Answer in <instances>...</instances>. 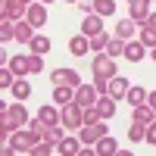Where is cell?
Returning a JSON list of instances; mask_svg holds the SVG:
<instances>
[{
    "label": "cell",
    "mask_w": 156,
    "mask_h": 156,
    "mask_svg": "<svg viewBox=\"0 0 156 156\" xmlns=\"http://www.w3.org/2000/svg\"><path fill=\"white\" fill-rule=\"evenodd\" d=\"M62 125H66V128L84 125V106H78V103H66V106H62Z\"/></svg>",
    "instance_id": "1"
},
{
    "label": "cell",
    "mask_w": 156,
    "mask_h": 156,
    "mask_svg": "<svg viewBox=\"0 0 156 156\" xmlns=\"http://www.w3.org/2000/svg\"><path fill=\"white\" fill-rule=\"evenodd\" d=\"M90 69H94V75H103V78H112L115 75V62H112V56L103 50V53H97L94 56V62H90Z\"/></svg>",
    "instance_id": "2"
},
{
    "label": "cell",
    "mask_w": 156,
    "mask_h": 156,
    "mask_svg": "<svg viewBox=\"0 0 156 156\" xmlns=\"http://www.w3.org/2000/svg\"><path fill=\"white\" fill-rule=\"evenodd\" d=\"M34 144H37L34 131H25V134H16V137H12V140H9V147H6L3 153H12V150H19V153H31Z\"/></svg>",
    "instance_id": "3"
},
{
    "label": "cell",
    "mask_w": 156,
    "mask_h": 156,
    "mask_svg": "<svg viewBox=\"0 0 156 156\" xmlns=\"http://www.w3.org/2000/svg\"><path fill=\"white\" fill-rule=\"evenodd\" d=\"M97 94H100L97 87H90V84H78V87H75V103H78V106H84V109H87V106H94V103L100 100Z\"/></svg>",
    "instance_id": "4"
},
{
    "label": "cell",
    "mask_w": 156,
    "mask_h": 156,
    "mask_svg": "<svg viewBox=\"0 0 156 156\" xmlns=\"http://www.w3.org/2000/svg\"><path fill=\"white\" fill-rule=\"evenodd\" d=\"M50 78H53V87H56V84H69V87H78V84H81V78H78L75 69H56Z\"/></svg>",
    "instance_id": "5"
},
{
    "label": "cell",
    "mask_w": 156,
    "mask_h": 156,
    "mask_svg": "<svg viewBox=\"0 0 156 156\" xmlns=\"http://www.w3.org/2000/svg\"><path fill=\"white\" fill-rule=\"evenodd\" d=\"M103 122H87L84 128H81V144H90V140H100L103 137Z\"/></svg>",
    "instance_id": "6"
},
{
    "label": "cell",
    "mask_w": 156,
    "mask_h": 156,
    "mask_svg": "<svg viewBox=\"0 0 156 156\" xmlns=\"http://www.w3.org/2000/svg\"><path fill=\"white\" fill-rule=\"evenodd\" d=\"M22 12H28L25 9V0H3V19H16Z\"/></svg>",
    "instance_id": "7"
},
{
    "label": "cell",
    "mask_w": 156,
    "mask_h": 156,
    "mask_svg": "<svg viewBox=\"0 0 156 156\" xmlns=\"http://www.w3.org/2000/svg\"><path fill=\"white\" fill-rule=\"evenodd\" d=\"M25 16H28V22L34 25V28H41V25L47 22V9H44V3H34V6H28Z\"/></svg>",
    "instance_id": "8"
},
{
    "label": "cell",
    "mask_w": 156,
    "mask_h": 156,
    "mask_svg": "<svg viewBox=\"0 0 156 156\" xmlns=\"http://www.w3.org/2000/svg\"><path fill=\"white\" fill-rule=\"evenodd\" d=\"M69 50H72V56H84L87 50H90V41H87L84 34H78V37H72V41H69Z\"/></svg>",
    "instance_id": "9"
},
{
    "label": "cell",
    "mask_w": 156,
    "mask_h": 156,
    "mask_svg": "<svg viewBox=\"0 0 156 156\" xmlns=\"http://www.w3.org/2000/svg\"><path fill=\"white\" fill-rule=\"evenodd\" d=\"M9 69L16 72V75L31 72V56H12V59H9Z\"/></svg>",
    "instance_id": "10"
},
{
    "label": "cell",
    "mask_w": 156,
    "mask_h": 156,
    "mask_svg": "<svg viewBox=\"0 0 156 156\" xmlns=\"http://www.w3.org/2000/svg\"><path fill=\"white\" fill-rule=\"evenodd\" d=\"M72 87L69 84H56V90H53V100H56V106H66V103H72Z\"/></svg>",
    "instance_id": "11"
},
{
    "label": "cell",
    "mask_w": 156,
    "mask_h": 156,
    "mask_svg": "<svg viewBox=\"0 0 156 156\" xmlns=\"http://www.w3.org/2000/svg\"><path fill=\"white\" fill-rule=\"evenodd\" d=\"M128 87H131V84H128L125 78H109V97H125Z\"/></svg>",
    "instance_id": "12"
},
{
    "label": "cell",
    "mask_w": 156,
    "mask_h": 156,
    "mask_svg": "<svg viewBox=\"0 0 156 156\" xmlns=\"http://www.w3.org/2000/svg\"><path fill=\"white\" fill-rule=\"evenodd\" d=\"M97 112H100V119L115 115V103H112V97H100V100H97Z\"/></svg>",
    "instance_id": "13"
},
{
    "label": "cell",
    "mask_w": 156,
    "mask_h": 156,
    "mask_svg": "<svg viewBox=\"0 0 156 156\" xmlns=\"http://www.w3.org/2000/svg\"><path fill=\"white\" fill-rule=\"evenodd\" d=\"M37 122H41V125H56V122H62V119H59V112H56L53 106H44L41 112H37Z\"/></svg>",
    "instance_id": "14"
},
{
    "label": "cell",
    "mask_w": 156,
    "mask_h": 156,
    "mask_svg": "<svg viewBox=\"0 0 156 156\" xmlns=\"http://www.w3.org/2000/svg\"><path fill=\"white\" fill-rule=\"evenodd\" d=\"M81 28H84V34H100V31H103V22H100V12H97V16H87V19L81 22Z\"/></svg>",
    "instance_id": "15"
},
{
    "label": "cell",
    "mask_w": 156,
    "mask_h": 156,
    "mask_svg": "<svg viewBox=\"0 0 156 156\" xmlns=\"http://www.w3.org/2000/svg\"><path fill=\"white\" fill-rule=\"evenodd\" d=\"M125 56L128 59H131V62H140V59H144V41H140V44H125Z\"/></svg>",
    "instance_id": "16"
},
{
    "label": "cell",
    "mask_w": 156,
    "mask_h": 156,
    "mask_svg": "<svg viewBox=\"0 0 156 156\" xmlns=\"http://www.w3.org/2000/svg\"><path fill=\"white\" fill-rule=\"evenodd\" d=\"M28 47H31V53H41V56H44L47 50H50V41L37 34V37H31V41H28Z\"/></svg>",
    "instance_id": "17"
},
{
    "label": "cell",
    "mask_w": 156,
    "mask_h": 156,
    "mask_svg": "<svg viewBox=\"0 0 156 156\" xmlns=\"http://www.w3.org/2000/svg\"><path fill=\"white\" fill-rule=\"evenodd\" d=\"M125 100L131 103V106H137V103H144V100H147V94H144V87H128Z\"/></svg>",
    "instance_id": "18"
},
{
    "label": "cell",
    "mask_w": 156,
    "mask_h": 156,
    "mask_svg": "<svg viewBox=\"0 0 156 156\" xmlns=\"http://www.w3.org/2000/svg\"><path fill=\"white\" fill-rule=\"evenodd\" d=\"M28 94H31V87H28V81H22V78H19V81H12V97H19V100H25Z\"/></svg>",
    "instance_id": "19"
},
{
    "label": "cell",
    "mask_w": 156,
    "mask_h": 156,
    "mask_svg": "<svg viewBox=\"0 0 156 156\" xmlns=\"http://www.w3.org/2000/svg\"><path fill=\"white\" fill-rule=\"evenodd\" d=\"M128 137H131V144L144 140V137H147V131H144V122H134L131 128H128Z\"/></svg>",
    "instance_id": "20"
},
{
    "label": "cell",
    "mask_w": 156,
    "mask_h": 156,
    "mask_svg": "<svg viewBox=\"0 0 156 156\" xmlns=\"http://www.w3.org/2000/svg\"><path fill=\"white\" fill-rule=\"evenodd\" d=\"M94 9L100 12V16H112V12H115V3H112V0H94Z\"/></svg>",
    "instance_id": "21"
},
{
    "label": "cell",
    "mask_w": 156,
    "mask_h": 156,
    "mask_svg": "<svg viewBox=\"0 0 156 156\" xmlns=\"http://www.w3.org/2000/svg\"><path fill=\"white\" fill-rule=\"evenodd\" d=\"M106 53H109L112 59L125 53V44H122V37H115V41H109V44H106Z\"/></svg>",
    "instance_id": "22"
},
{
    "label": "cell",
    "mask_w": 156,
    "mask_h": 156,
    "mask_svg": "<svg viewBox=\"0 0 156 156\" xmlns=\"http://www.w3.org/2000/svg\"><path fill=\"white\" fill-rule=\"evenodd\" d=\"M153 115H156V109H153V106H144V103H137V122H144V125H147Z\"/></svg>",
    "instance_id": "23"
},
{
    "label": "cell",
    "mask_w": 156,
    "mask_h": 156,
    "mask_svg": "<svg viewBox=\"0 0 156 156\" xmlns=\"http://www.w3.org/2000/svg\"><path fill=\"white\" fill-rule=\"evenodd\" d=\"M59 153H81V147H78V140H72V137H62V144H59Z\"/></svg>",
    "instance_id": "24"
},
{
    "label": "cell",
    "mask_w": 156,
    "mask_h": 156,
    "mask_svg": "<svg viewBox=\"0 0 156 156\" xmlns=\"http://www.w3.org/2000/svg\"><path fill=\"white\" fill-rule=\"evenodd\" d=\"M31 28H34L31 22H22V25H16V37H19V41H31Z\"/></svg>",
    "instance_id": "25"
},
{
    "label": "cell",
    "mask_w": 156,
    "mask_h": 156,
    "mask_svg": "<svg viewBox=\"0 0 156 156\" xmlns=\"http://www.w3.org/2000/svg\"><path fill=\"white\" fill-rule=\"evenodd\" d=\"M134 25H137L134 19H131V22H119V28H115V34H119V37H131V34H134Z\"/></svg>",
    "instance_id": "26"
},
{
    "label": "cell",
    "mask_w": 156,
    "mask_h": 156,
    "mask_svg": "<svg viewBox=\"0 0 156 156\" xmlns=\"http://www.w3.org/2000/svg\"><path fill=\"white\" fill-rule=\"evenodd\" d=\"M140 41H144L147 47H156V25H147L144 34H140Z\"/></svg>",
    "instance_id": "27"
},
{
    "label": "cell",
    "mask_w": 156,
    "mask_h": 156,
    "mask_svg": "<svg viewBox=\"0 0 156 156\" xmlns=\"http://www.w3.org/2000/svg\"><path fill=\"white\" fill-rule=\"evenodd\" d=\"M106 44H109V37L103 34V31H100V34H94V37H90V50H106Z\"/></svg>",
    "instance_id": "28"
},
{
    "label": "cell",
    "mask_w": 156,
    "mask_h": 156,
    "mask_svg": "<svg viewBox=\"0 0 156 156\" xmlns=\"http://www.w3.org/2000/svg\"><path fill=\"white\" fill-rule=\"evenodd\" d=\"M119 147H115V140L112 137H100V147H97V153H115Z\"/></svg>",
    "instance_id": "29"
},
{
    "label": "cell",
    "mask_w": 156,
    "mask_h": 156,
    "mask_svg": "<svg viewBox=\"0 0 156 156\" xmlns=\"http://www.w3.org/2000/svg\"><path fill=\"white\" fill-rule=\"evenodd\" d=\"M44 69V59H41V53H31V72H41Z\"/></svg>",
    "instance_id": "30"
},
{
    "label": "cell",
    "mask_w": 156,
    "mask_h": 156,
    "mask_svg": "<svg viewBox=\"0 0 156 156\" xmlns=\"http://www.w3.org/2000/svg\"><path fill=\"white\" fill-rule=\"evenodd\" d=\"M9 84H12V72L3 69V72H0V87H9Z\"/></svg>",
    "instance_id": "31"
},
{
    "label": "cell",
    "mask_w": 156,
    "mask_h": 156,
    "mask_svg": "<svg viewBox=\"0 0 156 156\" xmlns=\"http://www.w3.org/2000/svg\"><path fill=\"white\" fill-rule=\"evenodd\" d=\"M147 144H153V147H156V125H153L150 131H147Z\"/></svg>",
    "instance_id": "32"
},
{
    "label": "cell",
    "mask_w": 156,
    "mask_h": 156,
    "mask_svg": "<svg viewBox=\"0 0 156 156\" xmlns=\"http://www.w3.org/2000/svg\"><path fill=\"white\" fill-rule=\"evenodd\" d=\"M150 106L156 109V90H153V94H150Z\"/></svg>",
    "instance_id": "33"
},
{
    "label": "cell",
    "mask_w": 156,
    "mask_h": 156,
    "mask_svg": "<svg viewBox=\"0 0 156 156\" xmlns=\"http://www.w3.org/2000/svg\"><path fill=\"white\" fill-rule=\"evenodd\" d=\"M147 25H156V12H150V19H147Z\"/></svg>",
    "instance_id": "34"
},
{
    "label": "cell",
    "mask_w": 156,
    "mask_h": 156,
    "mask_svg": "<svg viewBox=\"0 0 156 156\" xmlns=\"http://www.w3.org/2000/svg\"><path fill=\"white\" fill-rule=\"evenodd\" d=\"M41 3H53V0H41Z\"/></svg>",
    "instance_id": "35"
},
{
    "label": "cell",
    "mask_w": 156,
    "mask_h": 156,
    "mask_svg": "<svg viewBox=\"0 0 156 156\" xmlns=\"http://www.w3.org/2000/svg\"><path fill=\"white\" fill-rule=\"evenodd\" d=\"M153 59H156V47H153Z\"/></svg>",
    "instance_id": "36"
},
{
    "label": "cell",
    "mask_w": 156,
    "mask_h": 156,
    "mask_svg": "<svg viewBox=\"0 0 156 156\" xmlns=\"http://www.w3.org/2000/svg\"><path fill=\"white\" fill-rule=\"evenodd\" d=\"M69 3H78V0H69Z\"/></svg>",
    "instance_id": "37"
},
{
    "label": "cell",
    "mask_w": 156,
    "mask_h": 156,
    "mask_svg": "<svg viewBox=\"0 0 156 156\" xmlns=\"http://www.w3.org/2000/svg\"><path fill=\"white\" fill-rule=\"evenodd\" d=\"M25 3H31V0H25Z\"/></svg>",
    "instance_id": "38"
}]
</instances>
